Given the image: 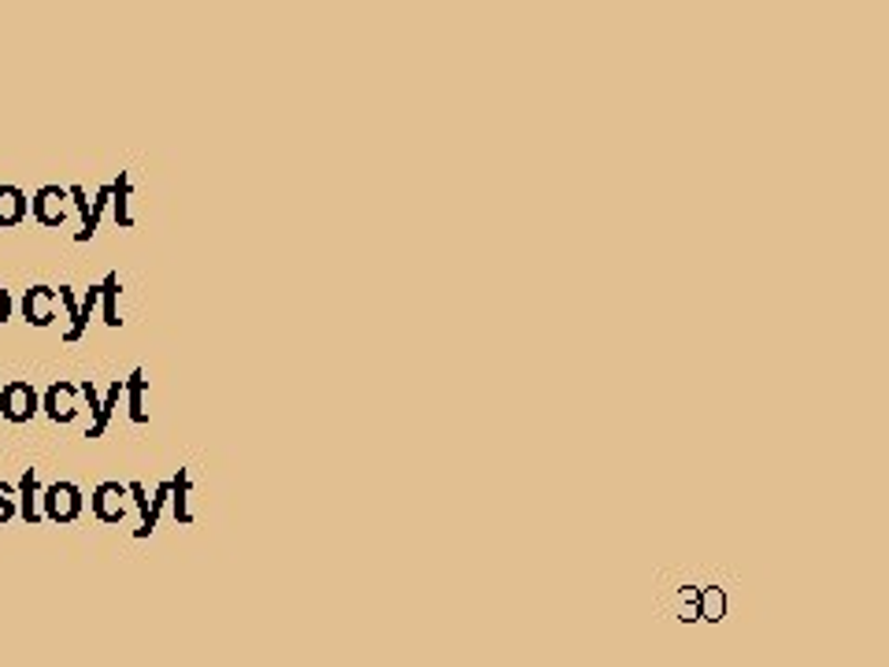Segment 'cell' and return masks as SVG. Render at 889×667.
Returning a JSON list of instances; mask_svg holds the SVG:
<instances>
[{
  "mask_svg": "<svg viewBox=\"0 0 889 667\" xmlns=\"http://www.w3.org/2000/svg\"><path fill=\"white\" fill-rule=\"evenodd\" d=\"M45 504H49V515L52 519H60V523H71V519L82 512V493L74 490L71 482L52 486V490L45 493Z\"/></svg>",
  "mask_w": 889,
  "mask_h": 667,
  "instance_id": "cell-1",
  "label": "cell"
},
{
  "mask_svg": "<svg viewBox=\"0 0 889 667\" xmlns=\"http://www.w3.org/2000/svg\"><path fill=\"white\" fill-rule=\"evenodd\" d=\"M119 493H123V490H119V486H115V482L101 486V490L93 493V508H97V515H101V519H108V523H115V519H123V504H119V508L112 504Z\"/></svg>",
  "mask_w": 889,
  "mask_h": 667,
  "instance_id": "cell-2",
  "label": "cell"
},
{
  "mask_svg": "<svg viewBox=\"0 0 889 667\" xmlns=\"http://www.w3.org/2000/svg\"><path fill=\"white\" fill-rule=\"evenodd\" d=\"M130 405H134V419L142 423L145 411H142V371H134V383H130Z\"/></svg>",
  "mask_w": 889,
  "mask_h": 667,
  "instance_id": "cell-3",
  "label": "cell"
},
{
  "mask_svg": "<svg viewBox=\"0 0 889 667\" xmlns=\"http://www.w3.org/2000/svg\"><path fill=\"white\" fill-rule=\"evenodd\" d=\"M175 504H178V519H189V512H186V475H178V482H175Z\"/></svg>",
  "mask_w": 889,
  "mask_h": 667,
  "instance_id": "cell-4",
  "label": "cell"
},
{
  "mask_svg": "<svg viewBox=\"0 0 889 667\" xmlns=\"http://www.w3.org/2000/svg\"><path fill=\"white\" fill-rule=\"evenodd\" d=\"M115 197H119V200H115V205H119V222H126V211H123L126 208V178H119V186H115Z\"/></svg>",
  "mask_w": 889,
  "mask_h": 667,
  "instance_id": "cell-5",
  "label": "cell"
}]
</instances>
